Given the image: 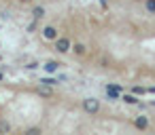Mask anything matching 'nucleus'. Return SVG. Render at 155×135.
I'll return each mask as SVG.
<instances>
[{"instance_id": "nucleus-8", "label": "nucleus", "mask_w": 155, "mask_h": 135, "mask_svg": "<svg viewBox=\"0 0 155 135\" xmlns=\"http://www.w3.org/2000/svg\"><path fill=\"white\" fill-rule=\"evenodd\" d=\"M32 17H34L36 21L43 19V17H45V9H43V7H34V9H32Z\"/></svg>"}, {"instance_id": "nucleus-11", "label": "nucleus", "mask_w": 155, "mask_h": 135, "mask_svg": "<svg viewBox=\"0 0 155 135\" xmlns=\"http://www.w3.org/2000/svg\"><path fill=\"white\" fill-rule=\"evenodd\" d=\"M9 131H11L9 120H0V133H9Z\"/></svg>"}, {"instance_id": "nucleus-9", "label": "nucleus", "mask_w": 155, "mask_h": 135, "mask_svg": "<svg viewBox=\"0 0 155 135\" xmlns=\"http://www.w3.org/2000/svg\"><path fill=\"white\" fill-rule=\"evenodd\" d=\"M121 99H123L125 103H130V106H136V103H138V97H136L134 93H127V95H123Z\"/></svg>"}, {"instance_id": "nucleus-20", "label": "nucleus", "mask_w": 155, "mask_h": 135, "mask_svg": "<svg viewBox=\"0 0 155 135\" xmlns=\"http://www.w3.org/2000/svg\"><path fill=\"white\" fill-rule=\"evenodd\" d=\"M2 78H5V76H2V72H0V80H2Z\"/></svg>"}, {"instance_id": "nucleus-6", "label": "nucleus", "mask_w": 155, "mask_h": 135, "mask_svg": "<svg viewBox=\"0 0 155 135\" xmlns=\"http://www.w3.org/2000/svg\"><path fill=\"white\" fill-rule=\"evenodd\" d=\"M36 93L43 95V97H51V95H53V91H51L49 84H38V87H36Z\"/></svg>"}, {"instance_id": "nucleus-2", "label": "nucleus", "mask_w": 155, "mask_h": 135, "mask_svg": "<svg viewBox=\"0 0 155 135\" xmlns=\"http://www.w3.org/2000/svg\"><path fill=\"white\" fill-rule=\"evenodd\" d=\"M106 97H108V101H117L119 99V95H121V87L119 84H106Z\"/></svg>"}, {"instance_id": "nucleus-5", "label": "nucleus", "mask_w": 155, "mask_h": 135, "mask_svg": "<svg viewBox=\"0 0 155 135\" xmlns=\"http://www.w3.org/2000/svg\"><path fill=\"white\" fill-rule=\"evenodd\" d=\"M134 127H136V129H147V127H149V118L142 116V114L136 116V118H134Z\"/></svg>"}, {"instance_id": "nucleus-14", "label": "nucleus", "mask_w": 155, "mask_h": 135, "mask_svg": "<svg viewBox=\"0 0 155 135\" xmlns=\"http://www.w3.org/2000/svg\"><path fill=\"white\" fill-rule=\"evenodd\" d=\"M41 84H49V87H53V84H58V80H55V78H43Z\"/></svg>"}, {"instance_id": "nucleus-4", "label": "nucleus", "mask_w": 155, "mask_h": 135, "mask_svg": "<svg viewBox=\"0 0 155 135\" xmlns=\"http://www.w3.org/2000/svg\"><path fill=\"white\" fill-rule=\"evenodd\" d=\"M43 38H45V40H55V38H58V30H55L53 26H47V28L43 30Z\"/></svg>"}, {"instance_id": "nucleus-7", "label": "nucleus", "mask_w": 155, "mask_h": 135, "mask_svg": "<svg viewBox=\"0 0 155 135\" xmlns=\"http://www.w3.org/2000/svg\"><path fill=\"white\" fill-rule=\"evenodd\" d=\"M60 66H62V63H58V61H53V59H51V61H47V63H45V70H47L49 74H53V72H58V70H60Z\"/></svg>"}, {"instance_id": "nucleus-3", "label": "nucleus", "mask_w": 155, "mask_h": 135, "mask_svg": "<svg viewBox=\"0 0 155 135\" xmlns=\"http://www.w3.org/2000/svg\"><path fill=\"white\" fill-rule=\"evenodd\" d=\"M70 49H72V44L68 38H55V51L58 53H68Z\"/></svg>"}, {"instance_id": "nucleus-12", "label": "nucleus", "mask_w": 155, "mask_h": 135, "mask_svg": "<svg viewBox=\"0 0 155 135\" xmlns=\"http://www.w3.org/2000/svg\"><path fill=\"white\" fill-rule=\"evenodd\" d=\"M85 51H87L85 44H74V53H77V55H85Z\"/></svg>"}, {"instance_id": "nucleus-10", "label": "nucleus", "mask_w": 155, "mask_h": 135, "mask_svg": "<svg viewBox=\"0 0 155 135\" xmlns=\"http://www.w3.org/2000/svg\"><path fill=\"white\" fill-rule=\"evenodd\" d=\"M144 9H147L151 15H155V0H147V2H144Z\"/></svg>"}, {"instance_id": "nucleus-16", "label": "nucleus", "mask_w": 155, "mask_h": 135, "mask_svg": "<svg viewBox=\"0 0 155 135\" xmlns=\"http://www.w3.org/2000/svg\"><path fill=\"white\" fill-rule=\"evenodd\" d=\"M26 68H28V70H36V68H38V61H30Z\"/></svg>"}, {"instance_id": "nucleus-17", "label": "nucleus", "mask_w": 155, "mask_h": 135, "mask_svg": "<svg viewBox=\"0 0 155 135\" xmlns=\"http://www.w3.org/2000/svg\"><path fill=\"white\" fill-rule=\"evenodd\" d=\"M28 32H36V19H34V21L28 26Z\"/></svg>"}, {"instance_id": "nucleus-18", "label": "nucleus", "mask_w": 155, "mask_h": 135, "mask_svg": "<svg viewBox=\"0 0 155 135\" xmlns=\"http://www.w3.org/2000/svg\"><path fill=\"white\" fill-rule=\"evenodd\" d=\"M149 93H155V87H151V89H149Z\"/></svg>"}, {"instance_id": "nucleus-1", "label": "nucleus", "mask_w": 155, "mask_h": 135, "mask_svg": "<svg viewBox=\"0 0 155 135\" xmlns=\"http://www.w3.org/2000/svg\"><path fill=\"white\" fill-rule=\"evenodd\" d=\"M83 110H85L87 114H98L100 101H98L96 97H87V99H83Z\"/></svg>"}, {"instance_id": "nucleus-19", "label": "nucleus", "mask_w": 155, "mask_h": 135, "mask_svg": "<svg viewBox=\"0 0 155 135\" xmlns=\"http://www.w3.org/2000/svg\"><path fill=\"white\" fill-rule=\"evenodd\" d=\"M21 2H32V0H21Z\"/></svg>"}, {"instance_id": "nucleus-13", "label": "nucleus", "mask_w": 155, "mask_h": 135, "mask_svg": "<svg viewBox=\"0 0 155 135\" xmlns=\"http://www.w3.org/2000/svg\"><path fill=\"white\" fill-rule=\"evenodd\" d=\"M132 93H134V95H144L147 89H144V87H132Z\"/></svg>"}, {"instance_id": "nucleus-15", "label": "nucleus", "mask_w": 155, "mask_h": 135, "mask_svg": "<svg viewBox=\"0 0 155 135\" xmlns=\"http://www.w3.org/2000/svg\"><path fill=\"white\" fill-rule=\"evenodd\" d=\"M26 133H28V135H38V133H41V129H38V127H32V129H28Z\"/></svg>"}]
</instances>
